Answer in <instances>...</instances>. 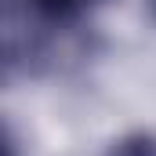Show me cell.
I'll return each instance as SVG.
<instances>
[{"label":"cell","instance_id":"1","mask_svg":"<svg viewBox=\"0 0 156 156\" xmlns=\"http://www.w3.org/2000/svg\"><path fill=\"white\" fill-rule=\"evenodd\" d=\"M15 4H22L26 15H33V22L44 29H76L109 0H7V7Z\"/></svg>","mask_w":156,"mask_h":156},{"label":"cell","instance_id":"4","mask_svg":"<svg viewBox=\"0 0 156 156\" xmlns=\"http://www.w3.org/2000/svg\"><path fill=\"white\" fill-rule=\"evenodd\" d=\"M145 11H149V18L156 22V0H145Z\"/></svg>","mask_w":156,"mask_h":156},{"label":"cell","instance_id":"2","mask_svg":"<svg viewBox=\"0 0 156 156\" xmlns=\"http://www.w3.org/2000/svg\"><path fill=\"white\" fill-rule=\"evenodd\" d=\"M102 156H156V127H138V131H127L116 134Z\"/></svg>","mask_w":156,"mask_h":156},{"label":"cell","instance_id":"3","mask_svg":"<svg viewBox=\"0 0 156 156\" xmlns=\"http://www.w3.org/2000/svg\"><path fill=\"white\" fill-rule=\"evenodd\" d=\"M4 156H18V134L11 123H4Z\"/></svg>","mask_w":156,"mask_h":156}]
</instances>
